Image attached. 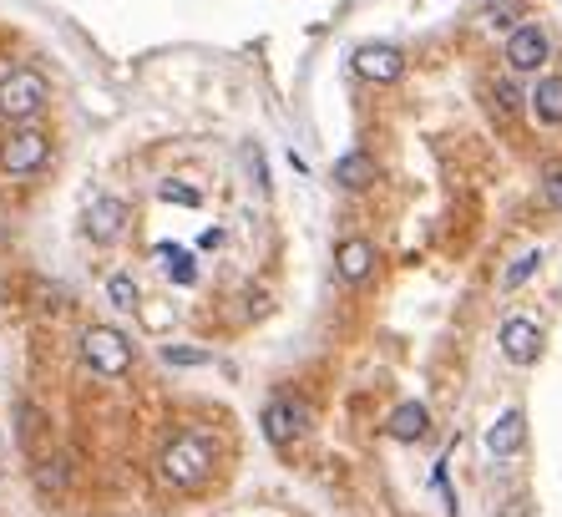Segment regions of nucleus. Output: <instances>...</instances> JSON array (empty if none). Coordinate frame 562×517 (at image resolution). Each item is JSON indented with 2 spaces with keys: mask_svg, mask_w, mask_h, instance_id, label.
<instances>
[{
  "mask_svg": "<svg viewBox=\"0 0 562 517\" xmlns=\"http://www.w3.org/2000/svg\"><path fill=\"white\" fill-rule=\"evenodd\" d=\"M152 259L163 264V274H168L173 284H183V289L198 279V264H193V254H188L183 244H157V249H152Z\"/></svg>",
  "mask_w": 562,
  "mask_h": 517,
  "instance_id": "4468645a",
  "label": "nucleus"
},
{
  "mask_svg": "<svg viewBox=\"0 0 562 517\" xmlns=\"http://www.w3.org/2000/svg\"><path fill=\"white\" fill-rule=\"evenodd\" d=\"M542 203H547L552 213H562V168H552V173L542 178Z\"/></svg>",
  "mask_w": 562,
  "mask_h": 517,
  "instance_id": "4be33fe9",
  "label": "nucleus"
},
{
  "mask_svg": "<svg viewBox=\"0 0 562 517\" xmlns=\"http://www.w3.org/2000/svg\"><path fill=\"white\" fill-rule=\"evenodd\" d=\"M309 431V406L294 401V396H274L264 406V436L274 441V447H294V441Z\"/></svg>",
  "mask_w": 562,
  "mask_h": 517,
  "instance_id": "423d86ee",
  "label": "nucleus"
},
{
  "mask_svg": "<svg viewBox=\"0 0 562 517\" xmlns=\"http://www.w3.org/2000/svg\"><path fill=\"white\" fill-rule=\"evenodd\" d=\"M82 360L92 365L97 376L117 381V376L132 371V340H127L122 330H112V325H92V330L82 335Z\"/></svg>",
  "mask_w": 562,
  "mask_h": 517,
  "instance_id": "20e7f679",
  "label": "nucleus"
},
{
  "mask_svg": "<svg viewBox=\"0 0 562 517\" xmlns=\"http://www.w3.org/2000/svg\"><path fill=\"white\" fill-rule=\"evenodd\" d=\"M355 71L365 82H380V87H390V82H400L406 77V51L400 46H390V41H365L360 51H355Z\"/></svg>",
  "mask_w": 562,
  "mask_h": 517,
  "instance_id": "0eeeda50",
  "label": "nucleus"
},
{
  "mask_svg": "<svg viewBox=\"0 0 562 517\" xmlns=\"http://www.w3.org/2000/svg\"><path fill=\"white\" fill-rule=\"evenodd\" d=\"M517 97H522V92H517L512 82H497V87H492V107H497L502 117H512V112H517Z\"/></svg>",
  "mask_w": 562,
  "mask_h": 517,
  "instance_id": "412c9836",
  "label": "nucleus"
},
{
  "mask_svg": "<svg viewBox=\"0 0 562 517\" xmlns=\"http://www.w3.org/2000/svg\"><path fill=\"white\" fill-rule=\"evenodd\" d=\"M492 26H507L512 31V0H497V6H492Z\"/></svg>",
  "mask_w": 562,
  "mask_h": 517,
  "instance_id": "5701e85b",
  "label": "nucleus"
},
{
  "mask_svg": "<svg viewBox=\"0 0 562 517\" xmlns=\"http://www.w3.org/2000/svg\"><path fill=\"white\" fill-rule=\"evenodd\" d=\"M223 244V229H203V239H198V249H218Z\"/></svg>",
  "mask_w": 562,
  "mask_h": 517,
  "instance_id": "b1692460",
  "label": "nucleus"
},
{
  "mask_svg": "<svg viewBox=\"0 0 562 517\" xmlns=\"http://www.w3.org/2000/svg\"><path fill=\"white\" fill-rule=\"evenodd\" d=\"M385 436L390 441H426L431 436V411L421 406V401H400L395 411H390V421H385Z\"/></svg>",
  "mask_w": 562,
  "mask_h": 517,
  "instance_id": "9b49d317",
  "label": "nucleus"
},
{
  "mask_svg": "<svg viewBox=\"0 0 562 517\" xmlns=\"http://www.w3.org/2000/svg\"><path fill=\"white\" fill-rule=\"evenodd\" d=\"M46 97H51V87H46V77L36 66L6 71V77H0V122H11V127L36 122L41 107H46Z\"/></svg>",
  "mask_w": 562,
  "mask_h": 517,
  "instance_id": "f03ea898",
  "label": "nucleus"
},
{
  "mask_svg": "<svg viewBox=\"0 0 562 517\" xmlns=\"http://www.w3.org/2000/svg\"><path fill=\"white\" fill-rule=\"evenodd\" d=\"M527 107L537 122L562 127V77H537V87L527 92Z\"/></svg>",
  "mask_w": 562,
  "mask_h": 517,
  "instance_id": "ddd939ff",
  "label": "nucleus"
},
{
  "mask_svg": "<svg viewBox=\"0 0 562 517\" xmlns=\"http://www.w3.org/2000/svg\"><path fill=\"white\" fill-rule=\"evenodd\" d=\"M157 198H163V203H183V208H198V188H188V183H163V188H157Z\"/></svg>",
  "mask_w": 562,
  "mask_h": 517,
  "instance_id": "6ab92c4d",
  "label": "nucleus"
},
{
  "mask_svg": "<svg viewBox=\"0 0 562 517\" xmlns=\"http://www.w3.org/2000/svg\"><path fill=\"white\" fill-rule=\"evenodd\" d=\"M335 274H340L345 284H365V279L375 274V244H370V239H345V244L335 249Z\"/></svg>",
  "mask_w": 562,
  "mask_h": 517,
  "instance_id": "f8f14e48",
  "label": "nucleus"
},
{
  "mask_svg": "<svg viewBox=\"0 0 562 517\" xmlns=\"http://www.w3.org/2000/svg\"><path fill=\"white\" fill-rule=\"evenodd\" d=\"M370 178H375V158H370V153H360V147H350L345 158H335V183H340V188H350V193H355V188H365Z\"/></svg>",
  "mask_w": 562,
  "mask_h": 517,
  "instance_id": "2eb2a0df",
  "label": "nucleus"
},
{
  "mask_svg": "<svg viewBox=\"0 0 562 517\" xmlns=\"http://www.w3.org/2000/svg\"><path fill=\"white\" fill-rule=\"evenodd\" d=\"M127 218H132V208L117 193H97L87 203V239L92 244H117L127 234Z\"/></svg>",
  "mask_w": 562,
  "mask_h": 517,
  "instance_id": "6e6552de",
  "label": "nucleus"
},
{
  "mask_svg": "<svg viewBox=\"0 0 562 517\" xmlns=\"http://www.w3.org/2000/svg\"><path fill=\"white\" fill-rule=\"evenodd\" d=\"M213 462H218V436L213 431H178L163 452H157V482L173 487V492H188V487H203L213 477Z\"/></svg>",
  "mask_w": 562,
  "mask_h": 517,
  "instance_id": "f257e3e1",
  "label": "nucleus"
},
{
  "mask_svg": "<svg viewBox=\"0 0 562 517\" xmlns=\"http://www.w3.org/2000/svg\"><path fill=\"white\" fill-rule=\"evenodd\" d=\"M36 487H41V492H61V487H66V462H61V457H46V462L36 467Z\"/></svg>",
  "mask_w": 562,
  "mask_h": 517,
  "instance_id": "a211bd4d",
  "label": "nucleus"
},
{
  "mask_svg": "<svg viewBox=\"0 0 562 517\" xmlns=\"http://www.w3.org/2000/svg\"><path fill=\"white\" fill-rule=\"evenodd\" d=\"M168 365H208V350H193V345H168L163 350Z\"/></svg>",
  "mask_w": 562,
  "mask_h": 517,
  "instance_id": "aec40b11",
  "label": "nucleus"
},
{
  "mask_svg": "<svg viewBox=\"0 0 562 517\" xmlns=\"http://www.w3.org/2000/svg\"><path fill=\"white\" fill-rule=\"evenodd\" d=\"M107 300H112L117 310H132V305H137V279H132L127 269L107 279Z\"/></svg>",
  "mask_w": 562,
  "mask_h": 517,
  "instance_id": "f3484780",
  "label": "nucleus"
},
{
  "mask_svg": "<svg viewBox=\"0 0 562 517\" xmlns=\"http://www.w3.org/2000/svg\"><path fill=\"white\" fill-rule=\"evenodd\" d=\"M542 269V249H527V254H517L507 269H502V289H522L532 274Z\"/></svg>",
  "mask_w": 562,
  "mask_h": 517,
  "instance_id": "dca6fc26",
  "label": "nucleus"
},
{
  "mask_svg": "<svg viewBox=\"0 0 562 517\" xmlns=\"http://www.w3.org/2000/svg\"><path fill=\"white\" fill-rule=\"evenodd\" d=\"M547 56H552V41H547V31H542L537 21H522V26L507 31V66L517 71V77H527V71H542Z\"/></svg>",
  "mask_w": 562,
  "mask_h": 517,
  "instance_id": "39448f33",
  "label": "nucleus"
},
{
  "mask_svg": "<svg viewBox=\"0 0 562 517\" xmlns=\"http://www.w3.org/2000/svg\"><path fill=\"white\" fill-rule=\"evenodd\" d=\"M497 345H502V355L512 365H537V355H542V325L527 320V315H507L502 330H497Z\"/></svg>",
  "mask_w": 562,
  "mask_h": 517,
  "instance_id": "1a4fd4ad",
  "label": "nucleus"
},
{
  "mask_svg": "<svg viewBox=\"0 0 562 517\" xmlns=\"http://www.w3.org/2000/svg\"><path fill=\"white\" fill-rule=\"evenodd\" d=\"M51 163V137L41 127H11L0 137V173L6 178H36L41 168Z\"/></svg>",
  "mask_w": 562,
  "mask_h": 517,
  "instance_id": "7ed1b4c3",
  "label": "nucleus"
},
{
  "mask_svg": "<svg viewBox=\"0 0 562 517\" xmlns=\"http://www.w3.org/2000/svg\"><path fill=\"white\" fill-rule=\"evenodd\" d=\"M527 447V411L522 406H507L492 426H487V452L497 457V462H507V457H517Z\"/></svg>",
  "mask_w": 562,
  "mask_h": 517,
  "instance_id": "9d476101",
  "label": "nucleus"
}]
</instances>
